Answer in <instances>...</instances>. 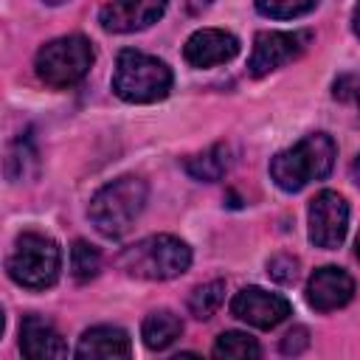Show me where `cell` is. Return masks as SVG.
<instances>
[{"instance_id":"obj_15","label":"cell","mask_w":360,"mask_h":360,"mask_svg":"<svg viewBox=\"0 0 360 360\" xmlns=\"http://www.w3.org/2000/svg\"><path fill=\"white\" fill-rule=\"evenodd\" d=\"M180 335H183V321L169 309H155L143 318L141 338H143L146 349H152V352L169 349Z\"/></svg>"},{"instance_id":"obj_5","label":"cell","mask_w":360,"mask_h":360,"mask_svg":"<svg viewBox=\"0 0 360 360\" xmlns=\"http://www.w3.org/2000/svg\"><path fill=\"white\" fill-rule=\"evenodd\" d=\"M59 267H62V253L59 245L37 231H25L14 239L11 256L6 262V270L11 276V281H17L20 287L28 290H45L59 278Z\"/></svg>"},{"instance_id":"obj_1","label":"cell","mask_w":360,"mask_h":360,"mask_svg":"<svg viewBox=\"0 0 360 360\" xmlns=\"http://www.w3.org/2000/svg\"><path fill=\"white\" fill-rule=\"evenodd\" d=\"M338 146L326 132H312L270 160V177L281 191H301L312 180L329 177Z\"/></svg>"},{"instance_id":"obj_25","label":"cell","mask_w":360,"mask_h":360,"mask_svg":"<svg viewBox=\"0 0 360 360\" xmlns=\"http://www.w3.org/2000/svg\"><path fill=\"white\" fill-rule=\"evenodd\" d=\"M352 174H354V180L360 183V155H357V160L352 163Z\"/></svg>"},{"instance_id":"obj_9","label":"cell","mask_w":360,"mask_h":360,"mask_svg":"<svg viewBox=\"0 0 360 360\" xmlns=\"http://www.w3.org/2000/svg\"><path fill=\"white\" fill-rule=\"evenodd\" d=\"M231 312H233V318H239L256 329H273L290 318L292 307L278 292H267L262 287H245L233 295Z\"/></svg>"},{"instance_id":"obj_14","label":"cell","mask_w":360,"mask_h":360,"mask_svg":"<svg viewBox=\"0 0 360 360\" xmlns=\"http://www.w3.org/2000/svg\"><path fill=\"white\" fill-rule=\"evenodd\" d=\"M129 335L118 326H93L79 338L76 357H129Z\"/></svg>"},{"instance_id":"obj_18","label":"cell","mask_w":360,"mask_h":360,"mask_svg":"<svg viewBox=\"0 0 360 360\" xmlns=\"http://www.w3.org/2000/svg\"><path fill=\"white\" fill-rule=\"evenodd\" d=\"M259 354H262L259 343L245 332H222L217 338V343H214V357H236V360H242V357H259Z\"/></svg>"},{"instance_id":"obj_17","label":"cell","mask_w":360,"mask_h":360,"mask_svg":"<svg viewBox=\"0 0 360 360\" xmlns=\"http://www.w3.org/2000/svg\"><path fill=\"white\" fill-rule=\"evenodd\" d=\"M222 298H225V281L217 278V281L200 284V287L191 292V298H188V309H191L194 318L205 321V318H211V315L219 309Z\"/></svg>"},{"instance_id":"obj_3","label":"cell","mask_w":360,"mask_h":360,"mask_svg":"<svg viewBox=\"0 0 360 360\" xmlns=\"http://www.w3.org/2000/svg\"><path fill=\"white\" fill-rule=\"evenodd\" d=\"M188 264H191V248L172 233L146 236L118 256V267L127 276L146 278V281L174 278L180 273H186Z\"/></svg>"},{"instance_id":"obj_16","label":"cell","mask_w":360,"mask_h":360,"mask_svg":"<svg viewBox=\"0 0 360 360\" xmlns=\"http://www.w3.org/2000/svg\"><path fill=\"white\" fill-rule=\"evenodd\" d=\"M228 166H231V158H228V146L225 143H217V146L205 149L202 155H194V158L186 160V172L194 180H205V183L219 180Z\"/></svg>"},{"instance_id":"obj_22","label":"cell","mask_w":360,"mask_h":360,"mask_svg":"<svg viewBox=\"0 0 360 360\" xmlns=\"http://www.w3.org/2000/svg\"><path fill=\"white\" fill-rule=\"evenodd\" d=\"M307 343H309L307 329H304V326H298V329L287 332V338L281 340V352H284V354H298L301 349H307Z\"/></svg>"},{"instance_id":"obj_6","label":"cell","mask_w":360,"mask_h":360,"mask_svg":"<svg viewBox=\"0 0 360 360\" xmlns=\"http://www.w3.org/2000/svg\"><path fill=\"white\" fill-rule=\"evenodd\" d=\"M93 59L96 53H93L90 39L82 34H70V37L45 42L37 51L34 70L39 82H45L48 87H70L87 76Z\"/></svg>"},{"instance_id":"obj_2","label":"cell","mask_w":360,"mask_h":360,"mask_svg":"<svg viewBox=\"0 0 360 360\" xmlns=\"http://www.w3.org/2000/svg\"><path fill=\"white\" fill-rule=\"evenodd\" d=\"M146 197H149L146 180L135 174H124L93 194L87 205V217L101 236L118 239L135 225V219L146 205Z\"/></svg>"},{"instance_id":"obj_28","label":"cell","mask_w":360,"mask_h":360,"mask_svg":"<svg viewBox=\"0 0 360 360\" xmlns=\"http://www.w3.org/2000/svg\"><path fill=\"white\" fill-rule=\"evenodd\" d=\"M357 104H360V87H357Z\"/></svg>"},{"instance_id":"obj_21","label":"cell","mask_w":360,"mask_h":360,"mask_svg":"<svg viewBox=\"0 0 360 360\" xmlns=\"http://www.w3.org/2000/svg\"><path fill=\"white\" fill-rule=\"evenodd\" d=\"M267 273H270L276 281L290 284V281H295V276H298V259L290 256V253H278V256H273V259L267 262Z\"/></svg>"},{"instance_id":"obj_26","label":"cell","mask_w":360,"mask_h":360,"mask_svg":"<svg viewBox=\"0 0 360 360\" xmlns=\"http://www.w3.org/2000/svg\"><path fill=\"white\" fill-rule=\"evenodd\" d=\"M42 3H48V6H59V3H65V0H42Z\"/></svg>"},{"instance_id":"obj_4","label":"cell","mask_w":360,"mask_h":360,"mask_svg":"<svg viewBox=\"0 0 360 360\" xmlns=\"http://www.w3.org/2000/svg\"><path fill=\"white\" fill-rule=\"evenodd\" d=\"M172 90V70L163 59L141 53V51H121L112 73V93L129 104H152L166 98Z\"/></svg>"},{"instance_id":"obj_10","label":"cell","mask_w":360,"mask_h":360,"mask_svg":"<svg viewBox=\"0 0 360 360\" xmlns=\"http://www.w3.org/2000/svg\"><path fill=\"white\" fill-rule=\"evenodd\" d=\"M169 0H110L101 14L98 22L104 31L112 34H132V31H143L152 22H158L166 11Z\"/></svg>"},{"instance_id":"obj_20","label":"cell","mask_w":360,"mask_h":360,"mask_svg":"<svg viewBox=\"0 0 360 360\" xmlns=\"http://www.w3.org/2000/svg\"><path fill=\"white\" fill-rule=\"evenodd\" d=\"M318 6V0H256L259 14L270 20H292L301 14H309Z\"/></svg>"},{"instance_id":"obj_13","label":"cell","mask_w":360,"mask_h":360,"mask_svg":"<svg viewBox=\"0 0 360 360\" xmlns=\"http://www.w3.org/2000/svg\"><path fill=\"white\" fill-rule=\"evenodd\" d=\"M20 352L25 357H68V346L62 340V335L42 321L39 315H25L22 326H20Z\"/></svg>"},{"instance_id":"obj_11","label":"cell","mask_w":360,"mask_h":360,"mask_svg":"<svg viewBox=\"0 0 360 360\" xmlns=\"http://www.w3.org/2000/svg\"><path fill=\"white\" fill-rule=\"evenodd\" d=\"M352 295H354V278L335 264L318 267L307 281V301L318 312L340 309L352 301Z\"/></svg>"},{"instance_id":"obj_7","label":"cell","mask_w":360,"mask_h":360,"mask_svg":"<svg viewBox=\"0 0 360 360\" xmlns=\"http://www.w3.org/2000/svg\"><path fill=\"white\" fill-rule=\"evenodd\" d=\"M309 242L323 250H335L349 231V205L338 191H321L312 197L309 211Z\"/></svg>"},{"instance_id":"obj_23","label":"cell","mask_w":360,"mask_h":360,"mask_svg":"<svg viewBox=\"0 0 360 360\" xmlns=\"http://www.w3.org/2000/svg\"><path fill=\"white\" fill-rule=\"evenodd\" d=\"M211 6V0H188V11L191 14H200L202 8H208Z\"/></svg>"},{"instance_id":"obj_24","label":"cell","mask_w":360,"mask_h":360,"mask_svg":"<svg viewBox=\"0 0 360 360\" xmlns=\"http://www.w3.org/2000/svg\"><path fill=\"white\" fill-rule=\"evenodd\" d=\"M354 34L360 37V3H357V8H354Z\"/></svg>"},{"instance_id":"obj_27","label":"cell","mask_w":360,"mask_h":360,"mask_svg":"<svg viewBox=\"0 0 360 360\" xmlns=\"http://www.w3.org/2000/svg\"><path fill=\"white\" fill-rule=\"evenodd\" d=\"M357 259H360V236H357Z\"/></svg>"},{"instance_id":"obj_19","label":"cell","mask_w":360,"mask_h":360,"mask_svg":"<svg viewBox=\"0 0 360 360\" xmlns=\"http://www.w3.org/2000/svg\"><path fill=\"white\" fill-rule=\"evenodd\" d=\"M98 267H101L98 250L84 239L73 242V248H70V273H73V278L76 281H90L98 273Z\"/></svg>"},{"instance_id":"obj_8","label":"cell","mask_w":360,"mask_h":360,"mask_svg":"<svg viewBox=\"0 0 360 360\" xmlns=\"http://www.w3.org/2000/svg\"><path fill=\"white\" fill-rule=\"evenodd\" d=\"M312 34L309 31H262L253 39V53L248 62L250 76H267L270 70L298 59L307 45H309Z\"/></svg>"},{"instance_id":"obj_12","label":"cell","mask_w":360,"mask_h":360,"mask_svg":"<svg viewBox=\"0 0 360 360\" xmlns=\"http://www.w3.org/2000/svg\"><path fill=\"white\" fill-rule=\"evenodd\" d=\"M236 53H239V39L222 28H200L183 45V56L194 68H214L231 62Z\"/></svg>"}]
</instances>
